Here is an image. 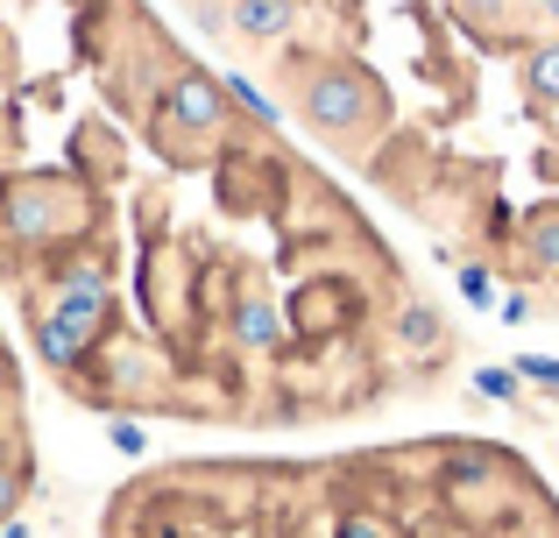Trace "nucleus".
<instances>
[{
	"label": "nucleus",
	"mask_w": 559,
	"mask_h": 538,
	"mask_svg": "<svg viewBox=\"0 0 559 538\" xmlns=\"http://www.w3.org/2000/svg\"><path fill=\"white\" fill-rule=\"evenodd\" d=\"M0 468H14L22 482H36V446H28V383L14 361L8 333H0Z\"/></svg>",
	"instance_id": "f257e3e1"
},
{
	"label": "nucleus",
	"mask_w": 559,
	"mask_h": 538,
	"mask_svg": "<svg viewBox=\"0 0 559 538\" xmlns=\"http://www.w3.org/2000/svg\"><path fill=\"white\" fill-rule=\"evenodd\" d=\"M227 28L248 43H284L298 28V0H227Z\"/></svg>",
	"instance_id": "f03ea898"
},
{
	"label": "nucleus",
	"mask_w": 559,
	"mask_h": 538,
	"mask_svg": "<svg viewBox=\"0 0 559 538\" xmlns=\"http://www.w3.org/2000/svg\"><path fill=\"white\" fill-rule=\"evenodd\" d=\"M524 93H532L538 113H559V36L524 50Z\"/></svg>",
	"instance_id": "7ed1b4c3"
},
{
	"label": "nucleus",
	"mask_w": 559,
	"mask_h": 538,
	"mask_svg": "<svg viewBox=\"0 0 559 538\" xmlns=\"http://www.w3.org/2000/svg\"><path fill=\"white\" fill-rule=\"evenodd\" d=\"M489 263H461V298L475 304V312H496V284H489Z\"/></svg>",
	"instance_id": "20e7f679"
},
{
	"label": "nucleus",
	"mask_w": 559,
	"mask_h": 538,
	"mask_svg": "<svg viewBox=\"0 0 559 538\" xmlns=\"http://www.w3.org/2000/svg\"><path fill=\"white\" fill-rule=\"evenodd\" d=\"M107 446H114V454H128V461H142V454H150L142 418H107Z\"/></svg>",
	"instance_id": "39448f33"
},
{
	"label": "nucleus",
	"mask_w": 559,
	"mask_h": 538,
	"mask_svg": "<svg viewBox=\"0 0 559 538\" xmlns=\"http://www.w3.org/2000/svg\"><path fill=\"white\" fill-rule=\"evenodd\" d=\"M475 390L496 397V404H510V397H518V369H475Z\"/></svg>",
	"instance_id": "423d86ee"
},
{
	"label": "nucleus",
	"mask_w": 559,
	"mask_h": 538,
	"mask_svg": "<svg viewBox=\"0 0 559 538\" xmlns=\"http://www.w3.org/2000/svg\"><path fill=\"white\" fill-rule=\"evenodd\" d=\"M518 375H532V383L559 390V361H546V355H524V361H518Z\"/></svg>",
	"instance_id": "0eeeda50"
},
{
	"label": "nucleus",
	"mask_w": 559,
	"mask_h": 538,
	"mask_svg": "<svg viewBox=\"0 0 559 538\" xmlns=\"http://www.w3.org/2000/svg\"><path fill=\"white\" fill-rule=\"evenodd\" d=\"M496 312H503L510 326H524V319H532V298H524V290H503V298H496Z\"/></svg>",
	"instance_id": "6e6552de"
},
{
	"label": "nucleus",
	"mask_w": 559,
	"mask_h": 538,
	"mask_svg": "<svg viewBox=\"0 0 559 538\" xmlns=\"http://www.w3.org/2000/svg\"><path fill=\"white\" fill-rule=\"evenodd\" d=\"M0 538H28V525H22V517H8V525H0Z\"/></svg>",
	"instance_id": "1a4fd4ad"
}]
</instances>
